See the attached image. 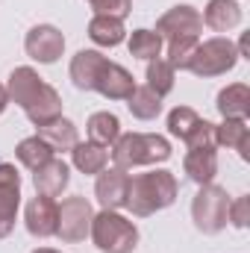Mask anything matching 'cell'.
Returning a JSON list of instances; mask_svg holds the SVG:
<instances>
[{"instance_id": "cell-1", "label": "cell", "mask_w": 250, "mask_h": 253, "mask_svg": "<svg viewBox=\"0 0 250 253\" xmlns=\"http://www.w3.org/2000/svg\"><path fill=\"white\" fill-rule=\"evenodd\" d=\"M6 91H9V103H18L33 126H44L62 115L59 91L50 83H44L39 77V71L30 65H21L9 74Z\"/></svg>"}, {"instance_id": "cell-2", "label": "cell", "mask_w": 250, "mask_h": 253, "mask_svg": "<svg viewBox=\"0 0 250 253\" xmlns=\"http://www.w3.org/2000/svg\"><path fill=\"white\" fill-rule=\"evenodd\" d=\"M180 194L177 177L165 168L147 171V174H135L129 177V191H126V209L135 218H150L162 209H168Z\"/></svg>"}, {"instance_id": "cell-3", "label": "cell", "mask_w": 250, "mask_h": 253, "mask_svg": "<svg viewBox=\"0 0 250 253\" xmlns=\"http://www.w3.org/2000/svg\"><path fill=\"white\" fill-rule=\"evenodd\" d=\"M171 159V141L159 132H121L112 144V162L115 168H141Z\"/></svg>"}, {"instance_id": "cell-4", "label": "cell", "mask_w": 250, "mask_h": 253, "mask_svg": "<svg viewBox=\"0 0 250 253\" xmlns=\"http://www.w3.org/2000/svg\"><path fill=\"white\" fill-rule=\"evenodd\" d=\"M88 236L100 253H132L138 248V227L129 218H124L118 209L94 212Z\"/></svg>"}, {"instance_id": "cell-5", "label": "cell", "mask_w": 250, "mask_h": 253, "mask_svg": "<svg viewBox=\"0 0 250 253\" xmlns=\"http://www.w3.org/2000/svg\"><path fill=\"white\" fill-rule=\"evenodd\" d=\"M239 47L233 39L227 36H215V39H206V42H197L194 47V56L188 62L186 71H191L194 77H203V80H212V77H224L230 74L236 65H239Z\"/></svg>"}, {"instance_id": "cell-6", "label": "cell", "mask_w": 250, "mask_h": 253, "mask_svg": "<svg viewBox=\"0 0 250 253\" xmlns=\"http://www.w3.org/2000/svg\"><path fill=\"white\" fill-rule=\"evenodd\" d=\"M227 212H230V197L227 189L209 183V186H200V191L194 194L191 200V218H194V227L206 236H218L224 227H227Z\"/></svg>"}, {"instance_id": "cell-7", "label": "cell", "mask_w": 250, "mask_h": 253, "mask_svg": "<svg viewBox=\"0 0 250 253\" xmlns=\"http://www.w3.org/2000/svg\"><path fill=\"white\" fill-rule=\"evenodd\" d=\"M91 218H94V209L85 197L74 194V197H65L59 203V221H56V239H62L65 245H77V242H85L88 230H91Z\"/></svg>"}, {"instance_id": "cell-8", "label": "cell", "mask_w": 250, "mask_h": 253, "mask_svg": "<svg viewBox=\"0 0 250 253\" xmlns=\"http://www.w3.org/2000/svg\"><path fill=\"white\" fill-rule=\"evenodd\" d=\"M156 33L162 36V42H180V39H200L203 33V18L194 6L180 3L174 9H168L159 21H156Z\"/></svg>"}, {"instance_id": "cell-9", "label": "cell", "mask_w": 250, "mask_h": 253, "mask_svg": "<svg viewBox=\"0 0 250 253\" xmlns=\"http://www.w3.org/2000/svg\"><path fill=\"white\" fill-rule=\"evenodd\" d=\"M24 50L33 62L39 65H53L65 53V36L59 27L53 24H36L27 39H24Z\"/></svg>"}, {"instance_id": "cell-10", "label": "cell", "mask_w": 250, "mask_h": 253, "mask_svg": "<svg viewBox=\"0 0 250 253\" xmlns=\"http://www.w3.org/2000/svg\"><path fill=\"white\" fill-rule=\"evenodd\" d=\"M21 209V174L12 162H0V239L12 236Z\"/></svg>"}, {"instance_id": "cell-11", "label": "cell", "mask_w": 250, "mask_h": 253, "mask_svg": "<svg viewBox=\"0 0 250 253\" xmlns=\"http://www.w3.org/2000/svg\"><path fill=\"white\" fill-rule=\"evenodd\" d=\"M56 221H59V203H56V197L36 194L27 203L24 224H27V233L33 239H50V236H56Z\"/></svg>"}, {"instance_id": "cell-12", "label": "cell", "mask_w": 250, "mask_h": 253, "mask_svg": "<svg viewBox=\"0 0 250 253\" xmlns=\"http://www.w3.org/2000/svg\"><path fill=\"white\" fill-rule=\"evenodd\" d=\"M126 191H129V174L124 168H103L94 183V197L103 209H124Z\"/></svg>"}, {"instance_id": "cell-13", "label": "cell", "mask_w": 250, "mask_h": 253, "mask_svg": "<svg viewBox=\"0 0 250 253\" xmlns=\"http://www.w3.org/2000/svg\"><path fill=\"white\" fill-rule=\"evenodd\" d=\"M183 171L191 183L209 186L218 177V147H188L183 156Z\"/></svg>"}, {"instance_id": "cell-14", "label": "cell", "mask_w": 250, "mask_h": 253, "mask_svg": "<svg viewBox=\"0 0 250 253\" xmlns=\"http://www.w3.org/2000/svg\"><path fill=\"white\" fill-rule=\"evenodd\" d=\"M132 88H135V77L118 62L103 65V71H100V77L94 83V91L103 94L106 100H126L132 94Z\"/></svg>"}, {"instance_id": "cell-15", "label": "cell", "mask_w": 250, "mask_h": 253, "mask_svg": "<svg viewBox=\"0 0 250 253\" xmlns=\"http://www.w3.org/2000/svg\"><path fill=\"white\" fill-rule=\"evenodd\" d=\"M109 62L100 50H80L74 59H71V68H68V74H71V83L80 88V91H94V83H97V77H100V71H103V65Z\"/></svg>"}, {"instance_id": "cell-16", "label": "cell", "mask_w": 250, "mask_h": 253, "mask_svg": "<svg viewBox=\"0 0 250 253\" xmlns=\"http://www.w3.org/2000/svg\"><path fill=\"white\" fill-rule=\"evenodd\" d=\"M200 18H203V24H206L209 30H215V33H230V30H236V27L242 24L245 9H242L239 0H209Z\"/></svg>"}, {"instance_id": "cell-17", "label": "cell", "mask_w": 250, "mask_h": 253, "mask_svg": "<svg viewBox=\"0 0 250 253\" xmlns=\"http://www.w3.org/2000/svg\"><path fill=\"white\" fill-rule=\"evenodd\" d=\"M71 183V168L65 165L62 159H50L44 162L42 168L33 171V186H36V194H47V197H59Z\"/></svg>"}, {"instance_id": "cell-18", "label": "cell", "mask_w": 250, "mask_h": 253, "mask_svg": "<svg viewBox=\"0 0 250 253\" xmlns=\"http://www.w3.org/2000/svg\"><path fill=\"white\" fill-rule=\"evenodd\" d=\"M215 144L218 147H227V150H239V156L248 162L250 159V129L248 121H239V118H224L221 124H215Z\"/></svg>"}, {"instance_id": "cell-19", "label": "cell", "mask_w": 250, "mask_h": 253, "mask_svg": "<svg viewBox=\"0 0 250 253\" xmlns=\"http://www.w3.org/2000/svg\"><path fill=\"white\" fill-rule=\"evenodd\" d=\"M71 162L80 174H88V177H97L106 165H109V150L94 144V141H77L74 150H71Z\"/></svg>"}, {"instance_id": "cell-20", "label": "cell", "mask_w": 250, "mask_h": 253, "mask_svg": "<svg viewBox=\"0 0 250 253\" xmlns=\"http://www.w3.org/2000/svg\"><path fill=\"white\" fill-rule=\"evenodd\" d=\"M218 112L221 118H239V121H248L250 115V88L245 83H233L227 88L218 91Z\"/></svg>"}, {"instance_id": "cell-21", "label": "cell", "mask_w": 250, "mask_h": 253, "mask_svg": "<svg viewBox=\"0 0 250 253\" xmlns=\"http://www.w3.org/2000/svg\"><path fill=\"white\" fill-rule=\"evenodd\" d=\"M88 39L97 44V47H118L126 39V27L121 18H112V15H94L88 21Z\"/></svg>"}, {"instance_id": "cell-22", "label": "cell", "mask_w": 250, "mask_h": 253, "mask_svg": "<svg viewBox=\"0 0 250 253\" xmlns=\"http://www.w3.org/2000/svg\"><path fill=\"white\" fill-rule=\"evenodd\" d=\"M36 135L39 138H44L50 147H53V153H59V150H74V144L80 141V135H77V124L71 121V118H56V121H50V124H44V126H36Z\"/></svg>"}, {"instance_id": "cell-23", "label": "cell", "mask_w": 250, "mask_h": 253, "mask_svg": "<svg viewBox=\"0 0 250 253\" xmlns=\"http://www.w3.org/2000/svg\"><path fill=\"white\" fill-rule=\"evenodd\" d=\"M85 132H88V141H94L100 147H112L115 138L121 135V121L115 112H94L85 124Z\"/></svg>"}, {"instance_id": "cell-24", "label": "cell", "mask_w": 250, "mask_h": 253, "mask_svg": "<svg viewBox=\"0 0 250 253\" xmlns=\"http://www.w3.org/2000/svg\"><path fill=\"white\" fill-rule=\"evenodd\" d=\"M15 156H18V162H21L24 168L36 171V168H42L44 162H50L56 153H53V147H50L44 138H39V135H30V138L18 141V147H15Z\"/></svg>"}, {"instance_id": "cell-25", "label": "cell", "mask_w": 250, "mask_h": 253, "mask_svg": "<svg viewBox=\"0 0 250 253\" xmlns=\"http://www.w3.org/2000/svg\"><path fill=\"white\" fill-rule=\"evenodd\" d=\"M162 36L156 33V30H132L129 33V42H126V47H129V56H135V59H144V62H150V59H159L162 56Z\"/></svg>"}, {"instance_id": "cell-26", "label": "cell", "mask_w": 250, "mask_h": 253, "mask_svg": "<svg viewBox=\"0 0 250 253\" xmlns=\"http://www.w3.org/2000/svg\"><path fill=\"white\" fill-rule=\"evenodd\" d=\"M126 109H129V115L138 118V121H153V118H159V112H162V97H156L147 85H135L132 94L126 97Z\"/></svg>"}, {"instance_id": "cell-27", "label": "cell", "mask_w": 250, "mask_h": 253, "mask_svg": "<svg viewBox=\"0 0 250 253\" xmlns=\"http://www.w3.org/2000/svg\"><path fill=\"white\" fill-rule=\"evenodd\" d=\"M174 74H177V71L168 65V59H162V56H159V59H150V62H147V74H144V80H147L144 85H147L156 97H168V94L174 91Z\"/></svg>"}, {"instance_id": "cell-28", "label": "cell", "mask_w": 250, "mask_h": 253, "mask_svg": "<svg viewBox=\"0 0 250 253\" xmlns=\"http://www.w3.org/2000/svg\"><path fill=\"white\" fill-rule=\"evenodd\" d=\"M200 115L191 109V106H174L171 112H168V132L174 135V138H180V141H186L188 135L200 126Z\"/></svg>"}, {"instance_id": "cell-29", "label": "cell", "mask_w": 250, "mask_h": 253, "mask_svg": "<svg viewBox=\"0 0 250 253\" xmlns=\"http://www.w3.org/2000/svg\"><path fill=\"white\" fill-rule=\"evenodd\" d=\"M197 42L200 39H180V42H168V65L177 71H186L188 62H191V56H194V47H197Z\"/></svg>"}, {"instance_id": "cell-30", "label": "cell", "mask_w": 250, "mask_h": 253, "mask_svg": "<svg viewBox=\"0 0 250 253\" xmlns=\"http://www.w3.org/2000/svg\"><path fill=\"white\" fill-rule=\"evenodd\" d=\"M85 3L91 6L94 15H112V18H121V21L132 12V0H85Z\"/></svg>"}, {"instance_id": "cell-31", "label": "cell", "mask_w": 250, "mask_h": 253, "mask_svg": "<svg viewBox=\"0 0 250 253\" xmlns=\"http://www.w3.org/2000/svg\"><path fill=\"white\" fill-rule=\"evenodd\" d=\"M227 221L233 224V227H239V230H245L250 224V197H239L236 203L230 200V212H227Z\"/></svg>"}, {"instance_id": "cell-32", "label": "cell", "mask_w": 250, "mask_h": 253, "mask_svg": "<svg viewBox=\"0 0 250 253\" xmlns=\"http://www.w3.org/2000/svg\"><path fill=\"white\" fill-rule=\"evenodd\" d=\"M186 147H218L215 144V124L200 121V126L186 138Z\"/></svg>"}, {"instance_id": "cell-33", "label": "cell", "mask_w": 250, "mask_h": 253, "mask_svg": "<svg viewBox=\"0 0 250 253\" xmlns=\"http://www.w3.org/2000/svg\"><path fill=\"white\" fill-rule=\"evenodd\" d=\"M6 106H9V91H6V85L0 83V115L6 112Z\"/></svg>"}, {"instance_id": "cell-34", "label": "cell", "mask_w": 250, "mask_h": 253, "mask_svg": "<svg viewBox=\"0 0 250 253\" xmlns=\"http://www.w3.org/2000/svg\"><path fill=\"white\" fill-rule=\"evenodd\" d=\"M33 253H59V251H53V248H36Z\"/></svg>"}]
</instances>
